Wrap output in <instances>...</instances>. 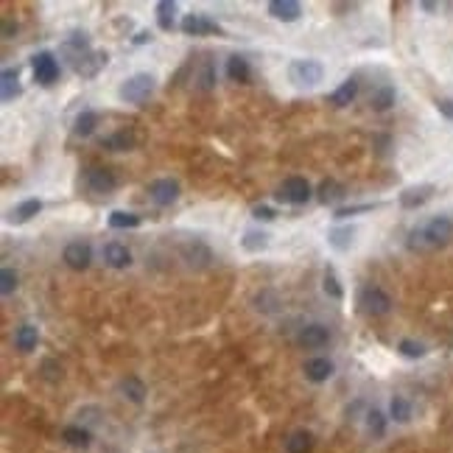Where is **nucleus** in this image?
Wrapping results in <instances>:
<instances>
[{
    "label": "nucleus",
    "mask_w": 453,
    "mask_h": 453,
    "mask_svg": "<svg viewBox=\"0 0 453 453\" xmlns=\"http://www.w3.org/2000/svg\"><path fill=\"white\" fill-rule=\"evenodd\" d=\"M453 238V222L448 216H434L422 226H414L408 232V249L411 252H431L442 249Z\"/></svg>",
    "instance_id": "f257e3e1"
},
{
    "label": "nucleus",
    "mask_w": 453,
    "mask_h": 453,
    "mask_svg": "<svg viewBox=\"0 0 453 453\" xmlns=\"http://www.w3.org/2000/svg\"><path fill=\"white\" fill-rule=\"evenodd\" d=\"M157 90V79L151 73H135L129 76L121 87H118V98L126 101V104H135V107H143L151 95Z\"/></svg>",
    "instance_id": "f03ea898"
},
{
    "label": "nucleus",
    "mask_w": 453,
    "mask_h": 453,
    "mask_svg": "<svg viewBox=\"0 0 453 453\" xmlns=\"http://www.w3.org/2000/svg\"><path fill=\"white\" fill-rule=\"evenodd\" d=\"M324 79V67L317 59H294L288 65V82L294 87H302V90H311L317 87L319 82Z\"/></svg>",
    "instance_id": "7ed1b4c3"
},
{
    "label": "nucleus",
    "mask_w": 453,
    "mask_h": 453,
    "mask_svg": "<svg viewBox=\"0 0 453 453\" xmlns=\"http://www.w3.org/2000/svg\"><path fill=\"white\" fill-rule=\"evenodd\" d=\"M359 305L366 317H386L392 311V297L381 285H364L359 291Z\"/></svg>",
    "instance_id": "20e7f679"
},
{
    "label": "nucleus",
    "mask_w": 453,
    "mask_h": 453,
    "mask_svg": "<svg viewBox=\"0 0 453 453\" xmlns=\"http://www.w3.org/2000/svg\"><path fill=\"white\" fill-rule=\"evenodd\" d=\"M311 196H314V190L305 177H288L277 190V199L285 204H305V202H311Z\"/></svg>",
    "instance_id": "39448f33"
},
{
    "label": "nucleus",
    "mask_w": 453,
    "mask_h": 453,
    "mask_svg": "<svg viewBox=\"0 0 453 453\" xmlns=\"http://www.w3.org/2000/svg\"><path fill=\"white\" fill-rule=\"evenodd\" d=\"M31 70H34V79H37L43 87H50V84L59 79V59H56L50 50H40V53L31 59Z\"/></svg>",
    "instance_id": "423d86ee"
},
{
    "label": "nucleus",
    "mask_w": 453,
    "mask_h": 453,
    "mask_svg": "<svg viewBox=\"0 0 453 453\" xmlns=\"http://www.w3.org/2000/svg\"><path fill=\"white\" fill-rule=\"evenodd\" d=\"M182 31H185L187 37H210V34L224 37V28H222L216 20H210L207 14H185Z\"/></svg>",
    "instance_id": "0eeeda50"
},
{
    "label": "nucleus",
    "mask_w": 453,
    "mask_h": 453,
    "mask_svg": "<svg viewBox=\"0 0 453 453\" xmlns=\"http://www.w3.org/2000/svg\"><path fill=\"white\" fill-rule=\"evenodd\" d=\"M62 261H65V266H67V269H73V272H84V269L92 263V246L87 244V241H73V244H67V246H65Z\"/></svg>",
    "instance_id": "6e6552de"
},
{
    "label": "nucleus",
    "mask_w": 453,
    "mask_h": 453,
    "mask_svg": "<svg viewBox=\"0 0 453 453\" xmlns=\"http://www.w3.org/2000/svg\"><path fill=\"white\" fill-rule=\"evenodd\" d=\"M182 261L190 269H207L213 263V249L204 241H190V244L182 246Z\"/></svg>",
    "instance_id": "1a4fd4ad"
},
{
    "label": "nucleus",
    "mask_w": 453,
    "mask_h": 453,
    "mask_svg": "<svg viewBox=\"0 0 453 453\" xmlns=\"http://www.w3.org/2000/svg\"><path fill=\"white\" fill-rule=\"evenodd\" d=\"M148 196H151V202L154 204H160V207H168V204H174L177 199H180V182L177 180H154L148 185Z\"/></svg>",
    "instance_id": "9d476101"
},
{
    "label": "nucleus",
    "mask_w": 453,
    "mask_h": 453,
    "mask_svg": "<svg viewBox=\"0 0 453 453\" xmlns=\"http://www.w3.org/2000/svg\"><path fill=\"white\" fill-rule=\"evenodd\" d=\"M84 185L90 187L92 193L107 196V193H112L118 187V180H115V174L109 168H87L84 171Z\"/></svg>",
    "instance_id": "9b49d317"
},
{
    "label": "nucleus",
    "mask_w": 453,
    "mask_h": 453,
    "mask_svg": "<svg viewBox=\"0 0 453 453\" xmlns=\"http://www.w3.org/2000/svg\"><path fill=\"white\" fill-rule=\"evenodd\" d=\"M90 40H87V34H82V31H73L70 37H65V43H62V53L70 59V65L76 67L87 53H90Z\"/></svg>",
    "instance_id": "f8f14e48"
},
{
    "label": "nucleus",
    "mask_w": 453,
    "mask_h": 453,
    "mask_svg": "<svg viewBox=\"0 0 453 453\" xmlns=\"http://www.w3.org/2000/svg\"><path fill=\"white\" fill-rule=\"evenodd\" d=\"M434 185L431 182H425V185H411L406 187L403 193H400V207L403 210H417V207H422L425 202H431V196H434Z\"/></svg>",
    "instance_id": "ddd939ff"
},
{
    "label": "nucleus",
    "mask_w": 453,
    "mask_h": 453,
    "mask_svg": "<svg viewBox=\"0 0 453 453\" xmlns=\"http://www.w3.org/2000/svg\"><path fill=\"white\" fill-rule=\"evenodd\" d=\"M327 342H330V330H327L324 324H319V322L305 324V327L300 330V344H302L305 350H322Z\"/></svg>",
    "instance_id": "4468645a"
},
{
    "label": "nucleus",
    "mask_w": 453,
    "mask_h": 453,
    "mask_svg": "<svg viewBox=\"0 0 453 453\" xmlns=\"http://www.w3.org/2000/svg\"><path fill=\"white\" fill-rule=\"evenodd\" d=\"M266 9L280 23H297L302 17V3H297V0H272Z\"/></svg>",
    "instance_id": "2eb2a0df"
},
{
    "label": "nucleus",
    "mask_w": 453,
    "mask_h": 453,
    "mask_svg": "<svg viewBox=\"0 0 453 453\" xmlns=\"http://www.w3.org/2000/svg\"><path fill=\"white\" fill-rule=\"evenodd\" d=\"M104 261H107V266H112V269H129V266H132V252L126 249V244L109 241V244L104 246Z\"/></svg>",
    "instance_id": "dca6fc26"
},
{
    "label": "nucleus",
    "mask_w": 453,
    "mask_h": 453,
    "mask_svg": "<svg viewBox=\"0 0 453 453\" xmlns=\"http://www.w3.org/2000/svg\"><path fill=\"white\" fill-rule=\"evenodd\" d=\"M37 344H40V327L37 324L26 322L14 330V347L20 353H31V350H37Z\"/></svg>",
    "instance_id": "f3484780"
},
{
    "label": "nucleus",
    "mask_w": 453,
    "mask_h": 453,
    "mask_svg": "<svg viewBox=\"0 0 453 453\" xmlns=\"http://www.w3.org/2000/svg\"><path fill=\"white\" fill-rule=\"evenodd\" d=\"M20 95H23V84H20L17 67H6V70L0 73V98L9 104V101H14V98H20Z\"/></svg>",
    "instance_id": "a211bd4d"
},
{
    "label": "nucleus",
    "mask_w": 453,
    "mask_h": 453,
    "mask_svg": "<svg viewBox=\"0 0 453 453\" xmlns=\"http://www.w3.org/2000/svg\"><path fill=\"white\" fill-rule=\"evenodd\" d=\"M43 210V202L40 199H26V202H20L17 207H11V213H9V224L20 226V224H28L37 213Z\"/></svg>",
    "instance_id": "6ab92c4d"
},
{
    "label": "nucleus",
    "mask_w": 453,
    "mask_h": 453,
    "mask_svg": "<svg viewBox=\"0 0 453 453\" xmlns=\"http://www.w3.org/2000/svg\"><path fill=\"white\" fill-rule=\"evenodd\" d=\"M107 62H109V53H107V50H90L73 70H76L79 76H84V79H92L101 67H107Z\"/></svg>",
    "instance_id": "aec40b11"
},
{
    "label": "nucleus",
    "mask_w": 453,
    "mask_h": 453,
    "mask_svg": "<svg viewBox=\"0 0 453 453\" xmlns=\"http://www.w3.org/2000/svg\"><path fill=\"white\" fill-rule=\"evenodd\" d=\"M305 378L311 381V383H324V381H330L333 378V361L330 359H308L305 361Z\"/></svg>",
    "instance_id": "412c9836"
},
{
    "label": "nucleus",
    "mask_w": 453,
    "mask_h": 453,
    "mask_svg": "<svg viewBox=\"0 0 453 453\" xmlns=\"http://www.w3.org/2000/svg\"><path fill=\"white\" fill-rule=\"evenodd\" d=\"M226 76L232 82H238V84H249L252 82V67H249V62L244 56L235 53V56L226 59Z\"/></svg>",
    "instance_id": "4be33fe9"
},
{
    "label": "nucleus",
    "mask_w": 453,
    "mask_h": 453,
    "mask_svg": "<svg viewBox=\"0 0 453 453\" xmlns=\"http://www.w3.org/2000/svg\"><path fill=\"white\" fill-rule=\"evenodd\" d=\"M353 241H356V226H333L327 232V244L336 252H347L353 246Z\"/></svg>",
    "instance_id": "5701e85b"
},
{
    "label": "nucleus",
    "mask_w": 453,
    "mask_h": 453,
    "mask_svg": "<svg viewBox=\"0 0 453 453\" xmlns=\"http://www.w3.org/2000/svg\"><path fill=\"white\" fill-rule=\"evenodd\" d=\"M317 196H319V202H322V204H339V202H342L347 193H344V185H342V182L322 180Z\"/></svg>",
    "instance_id": "b1692460"
},
{
    "label": "nucleus",
    "mask_w": 453,
    "mask_h": 453,
    "mask_svg": "<svg viewBox=\"0 0 453 453\" xmlns=\"http://www.w3.org/2000/svg\"><path fill=\"white\" fill-rule=\"evenodd\" d=\"M241 246H244V252L258 255V252H263L269 246V232H263V229H246L244 238H241Z\"/></svg>",
    "instance_id": "393cba45"
},
{
    "label": "nucleus",
    "mask_w": 453,
    "mask_h": 453,
    "mask_svg": "<svg viewBox=\"0 0 453 453\" xmlns=\"http://www.w3.org/2000/svg\"><path fill=\"white\" fill-rule=\"evenodd\" d=\"M101 146L109 148V151H132L137 146V137L132 135V132H126V129H121V132H115V135L104 137Z\"/></svg>",
    "instance_id": "a878e982"
},
{
    "label": "nucleus",
    "mask_w": 453,
    "mask_h": 453,
    "mask_svg": "<svg viewBox=\"0 0 453 453\" xmlns=\"http://www.w3.org/2000/svg\"><path fill=\"white\" fill-rule=\"evenodd\" d=\"M121 395L126 398V400H132L135 406H140L143 400H146V383L135 378V375H129V378H124L121 381Z\"/></svg>",
    "instance_id": "bb28decb"
},
{
    "label": "nucleus",
    "mask_w": 453,
    "mask_h": 453,
    "mask_svg": "<svg viewBox=\"0 0 453 453\" xmlns=\"http://www.w3.org/2000/svg\"><path fill=\"white\" fill-rule=\"evenodd\" d=\"M314 451V434L311 431H294L285 440V453H311Z\"/></svg>",
    "instance_id": "cd10ccee"
},
{
    "label": "nucleus",
    "mask_w": 453,
    "mask_h": 453,
    "mask_svg": "<svg viewBox=\"0 0 453 453\" xmlns=\"http://www.w3.org/2000/svg\"><path fill=\"white\" fill-rule=\"evenodd\" d=\"M62 440H65L70 448H90L92 434L87 428H82V425H67V428L62 431Z\"/></svg>",
    "instance_id": "c85d7f7f"
},
{
    "label": "nucleus",
    "mask_w": 453,
    "mask_h": 453,
    "mask_svg": "<svg viewBox=\"0 0 453 453\" xmlns=\"http://www.w3.org/2000/svg\"><path fill=\"white\" fill-rule=\"evenodd\" d=\"M411 414H414V408H411V403H408L403 395H395V398L389 400V417H392L395 422L406 425V422H411Z\"/></svg>",
    "instance_id": "c756f323"
},
{
    "label": "nucleus",
    "mask_w": 453,
    "mask_h": 453,
    "mask_svg": "<svg viewBox=\"0 0 453 453\" xmlns=\"http://www.w3.org/2000/svg\"><path fill=\"white\" fill-rule=\"evenodd\" d=\"M356 95H359V82H356V79H347V82L339 84V90L330 95V104H333V107H347L350 101H356Z\"/></svg>",
    "instance_id": "7c9ffc66"
},
{
    "label": "nucleus",
    "mask_w": 453,
    "mask_h": 453,
    "mask_svg": "<svg viewBox=\"0 0 453 453\" xmlns=\"http://www.w3.org/2000/svg\"><path fill=\"white\" fill-rule=\"evenodd\" d=\"M95 126H98V112H92V109L79 112L76 121H73V132L79 137H90L95 132Z\"/></svg>",
    "instance_id": "2f4dec72"
},
{
    "label": "nucleus",
    "mask_w": 453,
    "mask_h": 453,
    "mask_svg": "<svg viewBox=\"0 0 453 453\" xmlns=\"http://www.w3.org/2000/svg\"><path fill=\"white\" fill-rule=\"evenodd\" d=\"M140 216L137 213H129V210H112L109 213V226L112 229H135V226H140Z\"/></svg>",
    "instance_id": "473e14b6"
},
{
    "label": "nucleus",
    "mask_w": 453,
    "mask_h": 453,
    "mask_svg": "<svg viewBox=\"0 0 453 453\" xmlns=\"http://www.w3.org/2000/svg\"><path fill=\"white\" fill-rule=\"evenodd\" d=\"M395 98H398L395 87L383 84V87H378V90L372 92V109H375V112H386V109L395 104Z\"/></svg>",
    "instance_id": "72a5a7b5"
},
{
    "label": "nucleus",
    "mask_w": 453,
    "mask_h": 453,
    "mask_svg": "<svg viewBox=\"0 0 453 453\" xmlns=\"http://www.w3.org/2000/svg\"><path fill=\"white\" fill-rule=\"evenodd\" d=\"M398 353L408 359V361H417V359H425V344L422 342H417V339H400L398 342Z\"/></svg>",
    "instance_id": "f704fd0d"
},
{
    "label": "nucleus",
    "mask_w": 453,
    "mask_h": 453,
    "mask_svg": "<svg viewBox=\"0 0 453 453\" xmlns=\"http://www.w3.org/2000/svg\"><path fill=\"white\" fill-rule=\"evenodd\" d=\"M174 11H177V3L174 0H160L157 3V23L163 31H171L174 28Z\"/></svg>",
    "instance_id": "c9c22d12"
},
{
    "label": "nucleus",
    "mask_w": 453,
    "mask_h": 453,
    "mask_svg": "<svg viewBox=\"0 0 453 453\" xmlns=\"http://www.w3.org/2000/svg\"><path fill=\"white\" fill-rule=\"evenodd\" d=\"M366 431L372 437H383L386 434V414L381 408H369L366 411Z\"/></svg>",
    "instance_id": "e433bc0d"
},
{
    "label": "nucleus",
    "mask_w": 453,
    "mask_h": 453,
    "mask_svg": "<svg viewBox=\"0 0 453 453\" xmlns=\"http://www.w3.org/2000/svg\"><path fill=\"white\" fill-rule=\"evenodd\" d=\"M196 87L202 92H207V90H213L216 87V65L207 59L202 67H199V76H196Z\"/></svg>",
    "instance_id": "4c0bfd02"
},
{
    "label": "nucleus",
    "mask_w": 453,
    "mask_h": 453,
    "mask_svg": "<svg viewBox=\"0 0 453 453\" xmlns=\"http://www.w3.org/2000/svg\"><path fill=\"white\" fill-rule=\"evenodd\" d=\"M322 288H324V294H327L330 300H344V288H342V283H339V277H336L333 269H324Z\"/></svg>",
    "instance_id": "58836bf2"
},
{
    "label": "nucleus",
    "mask_w": 453,
    "mask_h": 453,
    "mask_svg": "<svg viewBox=\"0 0 453 453\" xmlns=\"http://www.w3.org/2000/svg\"><path fill=\"white\" fill-rule=\"evenodd\" d=\"M378 207H381V204H350V207H336L333 219H336V222H344V219H350V216L372 213V210H378Z\"/></svg>",
    "instance_id": "ea45409f"
},
{
    "label": "nucleus",
    "mask_w": 453,
    "mask_h": 453,
    "mask_svg": "<svg viewBox=\"0 0 453 453\" xmlns=\"http://www.w3.org/2000/svg\"><path fill=\"white\" fill-rule=\"evenodd\" d=\"M17 280H20V277H17L14 269H3V272H0V294H3V297L14 294V291H17Z\"/></svg>",
    "instance_id": "a19ab883"
},
{
    "label": "nucleus",
    "mask_w": 453,
    "mask_h": 453,
    "mask_svg": "<svg viewBox=\"0 0 453 453\" xmlns=\"http://www.w3.org/2000/svg\"><path fill=\"white\" fill-rule=\"evenodd\" d=\"M43 378L50 381V383L62 381V366L53 361V359H45V361H43Z\"/></svg>",
    "instance_id": "79ce46f5"
},
{
    "label": "nucleus",
    "mask_w": 453,
    "mask_h": 453,
    "mask_svg": "<svg viewBox=\"0 0 453 453\" xmlns=\"http://www.w3.org/2000/svg\"><path fill=\"white\" fill-rule=\"evenodd\" d=\"M252 216H255L258 222H274V219H277V210L269 207V204H258V207H252Z\"/></svg>",
    "instance_id": "37998d69"
},
{
    "label": "nucleus",
    "mask_w": 453,
    "mask_h": 453,
    "mask_svg": "<svg viewBox=\"0 0 453 453\" xmlns=\"http://www.w3.org/2000/svg\"><path fill=\"white\" fill-rule=\"evenodd\" d=\"M437 109H440V115H442L445 121L453 124V98H437Z\"/></svg>",
    "instance_id": "c03bdc74"
},
{
    "label": "nucleus",
    "mask_w": 453,
    "mask_h": 453,
    "mask_svg": "<svg viewBox=\"0 0 453 453\" xmlns=\"http://www.w3.org/2000/svg\"><path fill=\"white\" fill-rule=\"evenodd\" d=\"M11 34H17V23H9V20H6V23H3V37L11 40Z\"/></svg>",
    "instance_id": "a18cd8bd"
},
{
    "label": "nucleus",
    "mask_w": 453,
    "mask_h": 453,
    "mask_svg": "<svg viewBox=\"0 0 453 453\" xmlns=\"http://www.w3.org/2000/svg\"><path fill=\"white\" fill-rule=\"evenodd\" d=\"M151 40V34L148 31H137V37H135V45H146Z\"/></svg>",
    "instance_id": "49530a36"
},
{
    "label": "nucleus",
    "mask_w": 453,
    "mask_h": 453,
    "mask_svg": "<svg viewBox=\"0 0 453 453\" xmlns=\"http://www.w3.org/2000/svg\"><path fill=\"white\" fill-rule=\"evenodd\" d=\"M422 11H437V3H420Z\"/></svg>",
    "instance_id": "de8ad7c7"
}]
</instances>
